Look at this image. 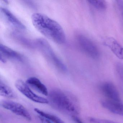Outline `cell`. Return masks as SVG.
Masks as SVG:
<instances>
[{
  "mask_svg": "<svg viewBox=\"0 0 123 123\" xmlns=\"http://www.w3.org/2000/svg\"><path fill=\"white\" fill-rule=\"evenodd\" d=\"M78 41L81 49L88 56L93 59L99 57L98 49L90 39L85 36L80 35L78 37Z\"/></svg>",
  "mask_w": 123,
  "mask_h": 123,
  "instance_id": "5b68a950",
  "label": "cell"
},
{
  "mask_svg": "<svg viewBox=\"0 0 123 123\" xmlns=\"http://www.w3.org/2000/svg\"><path fill=\"white\" fill-rule=\"evenodd\" d=\"M88 2L91 5L99 10H105L107 7V4L104 0H90Z\"/></svg>",
  "mask_w": 123,
  "mask_h": 123,
  "instance_id": "9a60e30c",
  "label": "cell"
},
{
  "mask_svg": "<svg viewBox=\"0 0 123 123\" xmlns=\"http://www.w3.org/2000/svg\"><path fill=\"white\" fill-rule=\"evenodd\" d=\"M15 86L23 95L34 102L42 104H47L49 103V100L46 98L34 93L26 83L22 80H16Z\"/></svg>",
  "mask_w": 123,
  "mask_h": 123,
  "instance_id": "277c9868",
  "label": "cell"
},
{
  "mask_svg": "<svg viewBox=\"0 0 123 123\" xmlns=\"http://www.w3.org/2000/svg\"><path fill=\"white\" fill-rule=\"evenodd\" d=\"M116 3L117 5L119 11L120 12L122 17L123 19V0H116Z\"/></svg>",
  "mask_w": 123,
  "mask_h": 123,
  "instance_id": "ac0fdd59",
  "label": "cell"
},
{
  "mask_svg": "<svg viewBox=\"0 0 123 123\" xmlns=\"http://www.w3.org/2000/svg\"><path fill=\"white\" fill-rule=\"evenodd\" d=\"M49 101L59 110L74 114H78L80 107L77 101L66 93L58 90H54L49 94Z\"/></svg>",
  "mask_w": 123,
  "mask_h": 123,
  "instance_id": "7a4b0ae2",
  "label": "cell"
},
{
  "mask_svg": "<svg viewBox=\"0 0 123 123\" xmlns=\"http://www.w3.org/2000/svg\"><path fill=\"white\" fill-rule=\"evenodd\" d=\"M100 89L104 95L108 98V100L115 103H122L119 93L112 83L105 82L100 86Z\"/></svg>",
  "mask_w": 123,
  "mask_h": 123,
  "instance_id": "ba28073f",
  "label": "cell"
},
{
  "mask_svg": "<svg viewBox=\"0 0 123 123\" xmlns=\"http://www.w3.org/2000/svg\"><path fill=\"white\" fill-rule=\"evenodd\" d=\"M29 86L44 95L48 96L49 92L47 88L38 78L31 77L27 79L26 82Z\"/></svg>",
  "mask_w": 123,
  "mask_h": 123,
  "instance_id": "8fae6325",
  "label": "cell"
},
{
  "mask_svg": "<svg viewBox=\"0 0 123 123\" xmlns=\"http://www.w3.org/2000/svg\"><path fill=\"white\" fill-rule=\"evenodd\" d=\"M89 121L91 123H118L116 122L107 119L90 117Z\"/></svg>",
  "mask_w": 123,
  "mask_h": 123,
  "instance_id": "2e32d148",
  "label": "cell"
},
{
  "mask_svg": "<svg viewBox=\"0 0 123 123\" xmlns=\"http://www.w3.org/2000/svg\"><path fill=\"white\" fill-rule=\"evenodd\" d=\"M39 119L41 121L42 123H52V122L50 121L49 120L44 118V117H42L39 116Z\"/></svg>",
  "mask_w": 123,
  "mask_h": 123,
  "instance_id": "ffe728a7",
  "label": "cell"
},
{
  "mask_svg": "<svg viewBox=\"0 0 123 123\" xmlns=\"http://www.w3.org/2000/svg\"><path fill=\"white\" fill-rule=\"evenodd\" d=\"M102 105L113 113L123 116V104L122 103H115L108 100L101 102Z\"/></svg>",
  "mask_w": 123,
  "mask_h": 123,
  "instance_id": "7c38bea8",
  "label": "cell"
},
{
  "mask_svg": "<svg viewBox=\"0 0 123 123\" xmlns=\"http://www.w3.org/2000/svg\"><path fill=\"white\" fill-rule=\"evenodd\" d=\"M1 105L5 109L10 111L28 121H31V114L26 108L20 104L11 101H3L1 103Z\"/></svg>",
  "mask_w": 123,
  "mask_h": 123,
  "instance_id": "8992f818",
  "label": "cell"
},
{
  "mask_svg": "<svg viewBox=\"0 0 123 123\" xmlns=\"http://www.w3.org/2000/svg\"><path fill=\"white\" fill-rule=\"evenodd\" d=\"M72 119L75 123H84L80 119L75 115L73 116Z\"/></svg>",
  "mask_w": 123,
  "mask_h": 123,
  "instance_id": "d6986e66",
  "label": "cell"
},
{
  "mask_svg": "<svg viewBox=\"0 0 123 123\" xmlns=\"http://www.w3.org/2000/svg\"><path fill=\"white\" fill-rule=\"evenodd\" d=\"M116 70L117 73L120 77L123 79V64L118 63L117 64Z\"/></svg>",
  "mask_w": 123,
  "mask_h": 123,
  "instance_id": "e0dca14e",
  "label": "cell"
},
{
  "mask_svg": "<svg viewBox=\"0 0 123 123\" xmlns=\"http://www.w3.org/2000/svg\"><path fill=\"white\" fill-rule=\"evenodd\" d=\"M31 19L34 27L47 38L59 44L65 42V33L57 22L46 15L38 13H33Z\"/></svg>",
  "mask_w": 123,
  "mask_h": 123,
  "instance_id": "6da1fadb",
  "label": "cell"
},
{
  "mask_svg": "<svg viewBox=\"0 0 123 123\" xmlns=\"http://www.w3.org/2000/svg\"><path fill=\"white\" fill-rule=\"evenodd\" d=\"M105 46L108 47L119 59H123V47L115 39L109 37L104 42Z\"/></svg>",
  "mask_w": 123,
  "mask_h": 123,
  "instance_id": "30bf717a",
  "label": "cell"
},
{
  "mask_svg": "<svg viewBox=\"0 0 123 123\" xmlns=\"http://www.w3.org/2000/svg\"><path fill=\"white\" fill-rule=\"evenodd\" d=\"M0 95L8 98H13L16 97L12 90L1 80L0 82Z\"/></svg>",
  "mask_w": 123,
  "mask_h": 123,
  "instance_id": "4fadbf2b",
  "label": "cell"
},
{
  "mask_svg": "<svg viewBox=\"0 0 123 123\" xmlns=\"http://www.w3.org/2000/svg\"><path fill=\"white\" fill-rule=\"evenodd\" d=\"M34 110L39 116L47 119L53 123H65L60 118L55 115L46 113L37 108H34Z\"/></svg>",
  "mask_w": 123,
  "mask_h": 123,
  "instance_id": "5bb4252c",
  "label": "cell"
},
{
  "mask_svg": "<svg viewBox=\"0 0 123 123\" xmlns=\"http://www.w3.org/2000/svg\"><path fill=\"white\" fill-rule=\"evenodd\" d=\"M36 44L47 59L59 70L62 72H66V66L57 57L47 41L43 39H38L37 40Z\"/></svg>",
  "mask_w": 123,
  "mask_h": 123,
  "instance_id": "3957f363",
  "label": "cell"
},
{
  "mask_svg": "<svg viewBox=\"0 0 123 123\" xmlns=\"http://www.w3.org/2000/svg\"><path fill=\"white\" fill-rule=\"evenodd\" d=\"M7 59L13 60L18 62H23V56L18 52L6 46L0 44V60L3 62H6Z\"/></svg>",
  "mask_w": 123,
  "mask_h": 123,
  "instance_id": "9c48e42d",
  "label": "cell"
},
{
  "mask_svg": "<svg viewBox=\"0 0 123 123\" xmlns=\"http://www.w3.org/2000/svg\"><path fill=\"white\" fill-rule=\"evenodd\" d=\"M1 18L8 25L18 31L25 30V26L10 11L3 7L0 8Z\"/></svg>",
  "mask_w": 123,
  "mask_h": 123,
  "instance_id": "52a82bcc",
  "label": "cell"
}]
</instances>
